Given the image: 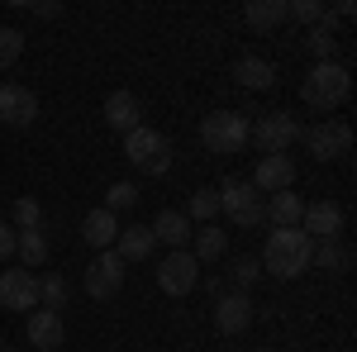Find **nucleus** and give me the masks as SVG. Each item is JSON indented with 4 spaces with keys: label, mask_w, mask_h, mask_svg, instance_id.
<instances>
[{
    "label": "nucleus",
    "mask_w": 357,
    "mask_h": 352,
    "mask_svg": "<svg viewBox=\"0 0 357 352\" xmlns=\"http://www.w3.org/2000/svg\"><path fill=\"white\" fill-rule=\"evenodd\" d=\"M310 252H314V238L305 229H272L257 262H262V271H272L281 281H296L310 271Z\"/></svg>",
    "instance_id": "obj_1"
},
{
    "label": "nucleus",
    "mask_w": 357,
    "mask_h": 352,
    "mask_svg": "<svg viewBox=\"0 0 357 352\" xmlns=\"http://www.w3.org/2000/svg\"><path fill=\"white\" fill-rule=\"evenodd\" d=\"M348 95H353V72H348L343 62H314L310 77L301 82V100L310 109H319V114L338 109Z\"/></svg>",
    "instance_id": "obj_2"
},
{
    "label": "nucleus",
    "mask_w": 357,
    "mask_h": 352,
    "mask_svg": "<svg viewBox=\"0 0 357 352\" xmlns=\"http://www.w3.org/2000/svg\"><path fill=\"white\" fill-rule=\"evenodd\" d=\"M200 143L215 158H234V153L248 148V119L238 109H215V114L200 119Z\"/></svg>",
    "instance_id": "obj_3"
},
{
    "label": "nucleus",
    "mask_w": 357,
    "mask_h": 352,
    "mask_svg": "<svg viewBox=\"0 0 357 352\" xmlns=\"http://www.w3.org/2000/svg\"><path fill=\"white\" fill-rule=\"evenodd\" d=\"M172 138L158 134V129H148V124H138L134 134H124V158L143 171V176H162L167 167H172Z\"/></svg>",
    "instance_id": "obj_4"
},
{
    "label": "nucleus",
    "mask_w": 357,
    "mask_h": 352,
    "mask_svg": "<svg viewBox=\"0 0 357 352\" xmlns=\"http://www.w3.org/2000/svg\"><path fill=\"white\" fill-rule=\"evenodd\" d=\"M220 215H229L238 229H257V224H267L262 195H257L252 181H243V176H229V181L220 186Z\"/></svg>",
    "instance_id": "obj_5"
},
{
    "label": "nucleus",
    "mask_w": 357,
    "mask_h": 352,
    "mask_svg": "<svg viewBox=\"0 0 357 352\" xmlns=\"http://www.w3.org/2000/svg\"><path fill=\"white\" fill-rule=\"evenodd\" d=\"M296 138H301V124H296L286 109H272V114H262L257 124H248V143H252L262 158H272V153H286Z\"/></svg>",
    "instance_id": "obj_6"
},
{
    "label": "nucleus",
    "mask_w": 357,
    "mask_h": 352,
    "mask_svg": "<svg viewBox=\"0 0 357 352\" xmlns=\"http://www.w3.org/2000/svg\"><path fill=\"white\" fill-rule=\"evenodd\" d=\"M301 138L319 162H333V158H348V153H353V129L338 124V119H319V124H310Z\"/></svg>",
    "instance_id": "obj_7"
},
{
    "label": "nucleus",
    "mask_w": 357,
    "mask_h": 352,
    "mask_svg": "<svg viewBox=\"0 0 357 352\" xmlns=\"http://www.w3.org/2000/svg\"><path fill=\"white\" fill-rule=\"evenodd\" d=\"M0 309H10V314L38 309V276L24 271V267H5L0 271Z\"/></svg>",
    "instance_id": "obj_8"
},
{
    "label": "nucleus",
    "mask_w": 357,
    "mask_h": 352,
    "mask_svg": "<svg viewBox=\"0 0 357 352\" xmlns=\"http://www.w3.org/2000/svg\"><path fill=\"white\" fill-rule=\"evenodd\" d=\"M119 286H124V262H119V252H114V247L96 252V262L86 267V296L110 300V296H119Z\"/></svg>",
    "instance_id": "obj_9"
},
{
    "label": "nucleus",
    "mask_w": 357,
    "mask_h": 352,
    "mask_svg": "<svg viewBox=\"0 0 357 352\" xmlns=\"http://www.w3.org/2000/svg\"><path fill=\"white\" fill-rule=\"evenodd\" d=\"M195 281H200V262H195L186 247L181 252H167L162 262H158V286H162L167 296H191Z\"/></svg>",
    "instance_id": "obj_10"
},
{
    "label": "nucleus",
    "mask_w": 357,
    "mask_h": 352,
    "mask_svg": "<svg viewBox=\"0 0 357 352\" xmlns=\"http://www.w3.org/2000/svg\"><path fill=\"white\" fill-rule=\"evenodd\" d=\"M38 119V95L20 82H5L0 86V124H10V129H29Z\"/></svg>",
    "instance_id": "obj_11"
},
{
    "label": "nucleus",
    "mask_w": 357,
    "mask_h": 352,
    "mask_svg": "<svg viewBox=\"0 0 357 352\" xmlns=\"http://www.w3.org/2000/svg\"><path fill=\"white\" fill-rule=\"evenodd\" d=\"M248 324H252V300H248V291H215V328L234 338Z\"/></svg>",
    "instance_id": "obj_12"
},
{
    "label": "nucleus",
    "mask_w": 357,
    "mask_h": 352,
    "mask_svg": "<svg viewBox=\"0 0 357 352\" xmlns=\"http://www.w3.org/2000/svg\"><path fill=\"white\" fill-rule=\"evenodd\" d=\"M24 328H29V343H33L38 352H57L62 343H67V324H62V314H57V309H43V305L29 309V324Z\"/></svg>",
    "instance_id": "obj_13"
},
{
    "label": "nucleus",
    "mask_w": 357,
    "mask_h": 352,
    "mask_svg": "<svg viewBox=\"0 0 357 352\" xmlns=\"http://www.w3.org/2000/svg\"><path fill=\"white\" fill-rule=\"evenodd\" d=\"M296 186V162H291V153H272V158H262V162L252 167V190H291Z\"/></svg>",
    "instance_id": "obj_14"
},
{
    "label": "nucleus",
    "mask_w": 357,
    "mask_h": 352,
    "mask_svg": "<svg viewBox=\"0 0 357 352\" xmlns=\"http://www.w3.org/2000/svg\"><path fill=\"white\" fill-rule=\"evenodd\" d=\"M301 229L310 234V238H314V243H324V238H338V234H343V210H338L333 200H314V205H305Z\"/></svg>",
    "instance_id": "obj_15"
},
{
    "label": "nucleus",
    "mask_w": 357,
    "mask_h": 352,
    "mask_svg": "<svg viewBox=\"0 0 357 352\" xmlns=\"http://www.w3.org/2000/svg\"><path fill=\"white\" fill-rule=\"evenodd\" d=\"M148 229H153V238H158V243H167L172 252H181V247L191 243V234H195V224L181 215V210H162V215L153 219Z\"/></svg>",
    "instance_id": "obj_16"
},
{
    "label": "nucleus",
    "mask_w": 357,
    "mask_h": 352,
    "mask_svg": "<svg viewBox=\"0 0 357 352\" xmlns=\"http://www.w3.org/2000/svg\"><path fill=\"white\" fill-rule=\"evenodd\" d=\"M105 124L119 129V134H134L138 124H143V105H138L134 91H114L110 100H105Z\"/></svg>",
    "instance_id": "obj_17"
},
{
    "label": "nucleus",
    "mask_w": 357,
    "mask_h": 352,
    "mask_svg": "<svg viewBox=\"0 0 357 352\" xmlns=\"http://www.w3.org/2000/svg\"><path fill=\"white\" fill-rule=\"evenodd\" d=\"M119 229H124V224H119V215H110L105 205H100V210H91V215L82 219V238H86L91 247H96V252H105V247H114V238H119Z\"/></svg>",
    "instance_id": "obj_18"
},
{
    "label": "nucleus",
    "mask_w": 357,
    "mask_h": 352,
    "mask_svg": "<svg viewBox=\"0 0 357 352\" xmlns=\"http://www.w3.org/2000/svg\"><path fill=\"white\" fill-rule=\"evenodd\" d=\"M153 247H158V238H153L148 224H129V229H119V238H114V252H119L124 267H129V262H143V257H153Z\"/></svg>",
    "instance_id": "obj_19"
},
{
    "label": "nucleus",
    "mask_w": 357,
    "mask_h": 352,
    "mask_svg": "<svg viewBox=\"0 0 357 352\" xmlns=\"http://www.w3.org/2000/svg\"><path fill=\"white\" fill-rule=\"evenodd\" d=\"M267 210V224L272 229H301V215H305V200L296 195V190H276L272 200L262 205Z\"/></svg>",
    "instance_id": "obj_20"
},
{
    "label": "nucleus",
    "mask_w": 357,
    "mask_h": 352,
    "mask_svg": "<svg viewBox=\"0 0 357 352\" xmlns=\"http://www.w3.org/2000/svg\"><path fill=\"white\" fill-rule=\"evenodd\" d=\"M234 82L243 86V91H272L276 67L267 62V57H238V62H234Z\"/></svg>",
    "instance_id": "obj_21"
},
{
    "label": "nucleus",
    "mask_w": 357,
    "mask_h": 352,
    "mask_svg": "<svg viewBox=\"0 0 357 352\" xmlns=\"http://www.w3.org/2000/svg\"><path fill=\"white\" fill-rule=\"evenodd\" d=\"M15 257H20V267L33 271L48 262V234L43 229H15Z\"/></svg>",
    "instance_id": "obj_22"
},
{
    "label": "nucleus",
    "mask_w": 357,
    "mask_h": 352,
    "mask_svg": "<svg viewBox=\"0 0 357 352\" xmlns=\"http://www.w3.org/2000/svg\"><path fill=\"white\" fill-rule=\"evenodd\" d=\"M191 238H195V252H191L195 262H220L224 252H229V234L215 229V224H200Z\"/></svg>",
    "instance_id": "obj_23"
},
{
    "label": "nucleus",
    "mask_w": 357,
    "mask_h": 352,
    "mask_svg": "<svg viewBox=\"0 0 357 352\" xmlns=\"http://www.w3.org/2000/svg\"><path fill=\"white\" fill-rule=\"evenodd\" d=\"M243 20L257 29V33H272V29L286 20V0H252L243 10Z\"/></svg>",
    "instance_id": "obj_24"
},
{
    "label": "nucleus",
    "mask_w": 357,
    "mask_h": 352,
    "mask_svg": "<svg viewBox=\"0 0 357 352\" xmlns=\"http://www.w3.org/2000/svg\"><path fill=\"white\" fill-rule=\"evenodd\" d=\"M181 215L191 219V224H215V219H220V190H215V186H200Z\"/></svg>",
    "instance_id": "obj_25"
},
{
    "label": "nucleus",
    "mask_w": 357,
    "mask_h": 352,
    "mask_svg": "<svg viewBox=\"0 0 357 352\" xmlns=\"http://www.w3.org/2000/svg\"><path fill=\"white\" fill-rule=\"evenodd\" d=\"M348 262H353V252L338 243V238H324V243H314V252H310V267H324V271H348Z\"/></svg>",
    "instance_id": "obj_26"
},
{
    "label": "nucleus",
    "mask_w": 357,
    "mask_h": 352,
    "mask_svg": "<svg viewBox=\"0 0 357 352\" xmlns=\"http://www.w3.org/2000/svg\"><path fill=\"white\" fill-rule=\"evenodd\" d=\"M333 20H338V15L329 10V20H324V24H314V29H310V38H305V43H310V53L319 57V62H333V48H338V38H333Z\"/></svg>",
    "instance_id": "obj_27"
},
{
    "label": "nucleus",
    "mask_w": 357,
    "mask_h": 352,
    "mask_svg": "<svg viewBox=\"0 0 357 352\" xmlns=\"http://www.w3.org/2000/svg\"><path fill=\"white\" fill-rule=\"evenodd\" d=\"M38 305H43V309H57V314H62V305H67V281H62L57 271L38 276Z\"/></svg>",
    "instance_id": "obj_28"
},
{
    "label": "nucleus",
    "mask_w": 357,
    "mask_h": 352,
    "mask_svg": "<svg viewBox=\"0 0 357 352\" xmlns=\"http://www.w3.org/2000/svg\"><path fill=\"white\" fill-rule=\"evenodd\" d=\"M286 20H301V24H324L329 10L319 0H286Z\"/></svg>",
    "instance_id": "obj_29"
},
{
    "label": "nucleus",
    "mask_w": 357,
    "mask_h": 352,
    "mask_svg": "<svg viewBox=\"0 0 357 352\" xmlns=\"http://www.w3.org/2000/svg\"><path fill=\"white\" fill-rule=\"evenodd\" d=\"M20 53H24V33H20V29H10V24H0V72H5V67H15Z\"/></svg>",
    "instance_id": "obj_30"
},
{
    "label": "nucleus",
    "mask_w": 357,
    "mask_h": 352,
    "mask_svg": "<svg viewBox=\"0 0 357 352\" xmlns=\"http://www.w3.org/2000/svg\"><path fill=\"white\" fill-rule=\"evenodd\" d=\"M134 205H138V186H134V181H114V186L105 190V210H110V215L134 210Z\"/></svg>",
    "instance_id": "obj_31"
},
{
    "label": "nucleus",
    "mask_w": 357,
    "mask_h": 352,
    "mask_svg": "<svg viewBox=\"0 0 357 352\" xmlns=\"http://www.w3.org/2000/svg\"><path fill=\"white\" fill-rule=\"evenodd\" d=\"M15 229H43V205L33 195L15 200Z\"/></svg>",
    "instance_id": "obj_32"
},
{
    "label": "nucleus",
    "mask_w": 357,
    "mask_h": 352,
    "mask_svg": "<svg viewBox=\"0 0 357 352\" xmlns=\"http://www.w3.org/2000/svg\"><path fill=\"white\" fill-rule=\"evenodd\" d=\"M257 276H262V262H252V257H238V262H234V291H248Z\"/></svg>",
    "instance_id": "obj_33"
},
{
    "label": "nucleus",
    "mask_w": 357,
    "mask_h": 352,
    "mask_svg": "<svg viewBox=\"0 0 357 352\" xmlns=\"http://www.w3.org/2000/svg\"><path fill=\"white\" fill-rule=\"evenodd\" d=\"M10 257H15V224L0 219V262H10Z\"/></svg>",
    "instance_id": "obj_34"
},
{
    "label": "nucleus",
    "mask_w": 357,
    "mask_h": 352,
    "mask_svg": "<svg viewBox=\"0 0 357 352\" xmlns=\"http://www.w3.org/2000/svg\"><path fill=\"white\" fill-rule=\"evenodd\" d=\"M29 10H33V15H43V20H57V15H62V5H29Z\"/></svg>",
    "instance_id": "obj_35"
},
{
    "label": "nucleus",
    "mask_w": 357,
    "mask_h": 352,
    "mask_svg": "<svg viewBox=\"0 0 357 352\" xmlns=\"http://www.w3.org/2000/svg\"><path fill=\"white\" fill-rule=\"evenodd\" d=\"M0 352H15V348H10V343H0Z\"/></svg>",
    "instance_id": "obj_36"
},
{
    "label": "nucleus",
    "mask_w": 357,
    "mask_h": 352,
    "mask_svg": "<svg viewBox=\"0 0 357 352\" xmlns=\"http://www.w3.org/2000/svg\"><path fill=\"white\" fill-rule=\"evenodd\" d=\"M257 352H276V348H257Z\"/></svg>",
    "instance_id": "obj_37"
}]
</instances>
